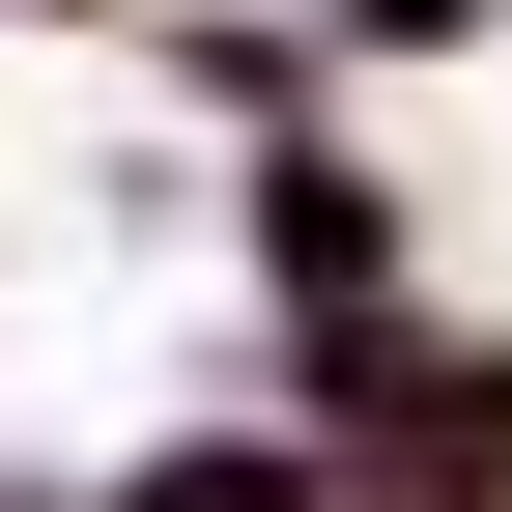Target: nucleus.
I'll return each instance as SVG.
<instances>
[{
  "mask_svg": "<svg viewBox=\"0 0 512 512\" xmlns=\"http://www.w3.org/2000/svg\"><path fill=\"white\" fill-rule=\"evenodd\" d=\"M228 285L256 342H342V313H427V200L370 114H285V143H228Z\"/></svg>",
  "mask_w": 512,
  "mask_h": 512,
  "instance_id": "2",
  "label": "nucleus"
},
{
  "mask_svg": "<svg viewBox=\"0 0 512 512\" xmlns=\"http://www.w3.org/2000/svg\"><path fill=\"white\" fill-rule=\"evenodd\" d=\"M0 512H342V456H313L285 399H171V427H114L86 484H0Z\"/></svg>",
  "mask_w": 512,
  "mask_h": 512,
  "instance_id": "3",
  "label": "nucleus"
},
{
  "mask_svg": "<svg viewBox=\"0 0 512 512\" xmlns=\"http://www.w3.org/2000/svg\"><path fill=\"white\" fill-rule=\"evenodd\" d=\"M285 427L342 456V512H512V313H342L285 342Z\"/></svg>",
  "mask_w": 512,
  "mask_h": 512,
  "instance_id": "1",
  "label": "nucleus"
},
{
  "mask_svg": "<svg viewBox=\"0 0 512 512\" xmlns=\"http://www.w3.org/2000/svg\"><path fill=\"white\" fill-rule=\"evenodd\" d=\"M342 86H427V57H512V0H313Z\"/></svg>",
  "mask_w": 512,
  "mask_h": 512,
  "instance_id": "4",
  "label": "nucleus"
}]
</instances>
